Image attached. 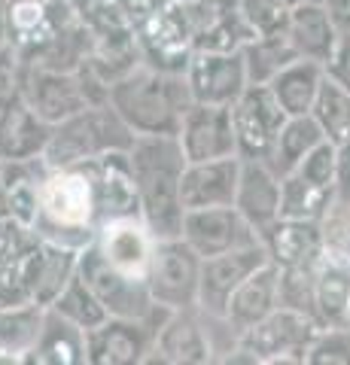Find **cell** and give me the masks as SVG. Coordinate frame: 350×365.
<instances>
[{
	"label": "cell",
	"mask_w": 350,
	"mask_h": 365,
	"mask_svg": "<svg viewBox=\"0 0 350 365\" xmlns=\"http://www.w3.org/2000/svg\"><path fill=\"white\" fill-rule=\"evenodd\" d=\"M326 79H332L338 88L350 91V31L341 34V40H338L332 58L326 61Z\"/></svg>",
	"instance_id": "obj_43"
},
{
	"label": "cell",
	"mask_w": 350,
	"mask_h": 365,
	"mask_svg": "<svg viewBox=\"0 0 350 365\" xmlns=\"http://www.w3.org/2000/svg\"><path fill=\"white\" fill-rule=\"evenodd\" d=\"M165 311L153 319L110 317L86 332V365H140L150 362L155 329Z\"/></svg>",
	"instance_id": "obj_13"
},
{
	"label": "cell",
	"mask_w": 350,
	"mask_h": 365,
	"mask_svg": "<svg viewBox=\"0 0 350 365\" xmlns=\"http://www.w3.org/2000/svg\"><path fill=\"white\" fill-rule=\"evenodd\" d=\"M180 237H183L201 259L232 253V250H241V247H250V244L262 241V235L247 222V216L235 207V204H225V207L186 210Z\"/></svg>",
	"instance_id": "obj_14"
},
{
	"label": "cell",
	"mask_w": 350,
	"mask_h": 365,
	"mask_svg": "<svg viewBox=\"0 0 350 365\" xmlns=\"http://www.w3.org/2000/svg\"><path fill=\"white\" fill-rule=\"evenodd\" d=\"M287 37L292 43V49L299 52V58L320 61L326 67L338 40H341V31H338L329 9L323 4H317V0H302L299 6L289 9Z\"/></svg>",
	"instance_id": "obj_25"
},
{
	"label": "cell",
	"mask_w": 350,
	"mask_h": 365,
	"mask_svg": "<svg viewBox=\"0 0 350 365\" xmlns=\"http://www.w3.org/2000/svg\"><path fill=\"white\" fill-rule=\"evenodd\" d=\"M183 4H189V0H183Z\"/></svg>",
	"instance_id": "obj_50"
},
{
	"label": "cell",
	"mask_w": 350,
	"mask_h": 365,
	"mask_svg": "<svg viewBox=\"0 0 350 365\" xmlns=\"http://www.w3.org/2000/svg\"><path fill=\"white\" fill-rule=\"evenodd\" d=\"M49 307L52 311H58L64 319L76 323L80 329H86V332L88 329H95V326H101L104 319H110V311L104 307V302H101L95 295V289L80 277V271H76V277L67 283L64 292Z\"/></svg>",
	"instance_id": "obj_36"
},
{
	"label": "cell",
	"mask_w": 350,
	"mask_h": 365,
	"mask_svg": "<svg viewBox=\"0 0 350 365\" xmlns=\"http://www.w3.org/2000/svg\"><path fill=\"white\" fill-rule=\"evenodd\" d=\"M235 207L247 216V222L259 235L280 216V174L271 168V162H262V158H244L241 162Z\"/></svg>",
	"instance_id": "obj_23"
},
{
	"label": "cell",
	"mask_w": 350,
	"mask_h": 365,
	"mask_svg": "<svg viewBox=\"0 0 350 365\" xmlns=\"http://www.w3.org/2000/svg\"><path fill=\"white\" fill-rule=\"evenodd\" d=\"M323 140H329V137L323 134L314 113H308V116H289L284 122V128H280L274 153H271V168H274L280 177L289 174V170H296L304 162V155H308L314 146H320Z\"/></svg>",
	"instance_id": "obj_31"
},
{
	"label": "cell",
	"mask_w": 350,
	"mask_h": 365,
	"mask_svg": "<svg viewBox=\"0 0 350 365\" xmlns=\"http://www.w3.org/2000/svg\"><path fill=\"white\" fill-rule=\"evenodd\" d=\"M80 277L95 289V295L110 317H128V319H153L162 307L153 304V295L146 280L131 277V274L113 268L110 262L101 256L95 244H86L80 250Z\"/></svg>",
	"instance_id": "obj_8"
},
{
	"label": "cell",
	"mask_w": 350,
	"mask_h": 365,
	"mask_svg": "<svg viewBox=\"0 0 350 365\" xmlns=\"http://www.w3.org/2000/svg\"><path fill=\"white\" fill-rule=\"evenodd\" d=\"M289 116L274 98L271 86L250 83L241 98L232 104V125H235V140H238L241 158H262L271 162V153L277 146L280 128Z\"/></svg>",
	"instance_id": "obj_9"
},
{
	"label": "cell",
	"mask_w": 350,
	"mask_h": 365,
	"mask_svg": "<svg viewBox=\"0 0 350 365\" xmlns=\"http://www.w3.org/2000/svg\"><path fill=\"white\" fill-rule=\"evenodd\" d=\"M180 4H183V0H180ZM183 6L189 16L195 52L198 49L238 52L244 43L253 40V34L241 16L238 0H189Z\"/></svg>",
	"instance_id": "obj_18"
},
{
	"label": "cell",
	"mask_w": 350,
	"mask_h": 365,
	"mask_svg": "<svg viewBox=\"0 0 350 365\" xmlns=\"http://www.w3.org/2000/svg\"><path fill=\"white\" fill-rule=\"evenodd\" d=\"M198 283H201V256L183 237H159L153 247L150 287L153 304L162 311H180V307H198Z\"/></svg>",
	"instance_id": "obj_7"
},
{
	"label": "cell",
	"mask_w": 350,
	"mask_h": 365,
	"mask_svg": "<svg viewBox=\"0 0 350 365\" xmlns=\"http://www.w3.org/2000/svg\"><path fill=\"white\" fill-rule=\"evenodd\" d=\"M21 98L49 125H58L76 116L80 110L92 107V98H88L80 71H58V67H43L28 61L25 73H21Z\"/></svg>",
	"instance_id": "obj_12"
},
{
	"label": "cell",
	"mask_w": 350,
	"mask_h": 365,
	"mask_svg": "<svg viewBox=\"0 0 350 365\" xmlns=\"http://www.w3.org/2000/svg\"><path fill=\"white\" fill-rule=\"evenodd\" d=\"M332 189L302 177L299 170H289L287 177H280V216L323 222L332 210Z\"/></svg>",
	"instance_id": "obj_32"
},
{
	"label": "cell",
	"mask_w": 350,
	"mask_h": 365,
	"mask_svg": "<svg viewBox=\"0 0 350 365\" xmlns=\"http://www.w3.org/2000/svg\"><path fill=\"white\" fill-rule=\"evenodd\" d=\"M134 143V131L119 119L110 104H92L76 116L52 125V137L43 153L49 168L83 165L104 153H128Z\"/></svg>",
	"instance_id": "obj_5"
},
{
	"label": "cell",
	"mask_w": 350,
	"mask_h": 365,
	"mask_svg": "<svg viewBox=\"0 0 350 365\" xmlns=\"http://www.w3.org/2000/svg\"><path fill=\"white\" fill-rule=\"evenodd\" d=\"M40 237L34 235V228L19 222L16 216H0V265L13 262L16 256H21L28 247H34Z\"/></svg>",
	"instance_id": "obj_40"
},
{
	"label": "cell",
	"mask_w": 350,
	"mask_h": 365,
	"mask_svg": "<svg viewBox=\"0 0 350 365\" xmlns=\"http://www.w3.org/2000/svg\"><path fill=\"white\" fill-rule=\"evenodd\" d=\"M0 216H9V204H6V192L0 186Z\"/></svg>",
	"instance_id": "obj_47"
},
{
	"label": "cell",
	"mask_w": 350,
	"mask_h": 365,
	"mask_svg": "<svg viewBox=\"0 0 350 365\" xmlns=\"http://www.w3.org/2000/svg\"><path fill=\"white\" fill-rule=\"evenodd\" d=\"M323 6L329 9V16L338 25V31L347 34L350 31V0H323Z\"/></svg>",
	"instance_id": "obj_45"
},
{
	"label": "cell",
	"mask_w": 350,
	"mask_h": 365,
	"mask_svg": "<svg viewBox=\"0 0 350 365\" xmlns=\"http://www.w3.org/2000/svg\"><path fill=\"white\" fill-rule=\"evenodd\" d=\"M284 4H287V6L292 9V6H299V4H302V0H284Z\"/></svg>",
	"instance_id": "obj_48"
},
{
	"label": "cell",
	"mask_w": 350,
	"mask_h": 365,
	"mask_svg": "<svg viewBox=\"0 0 350 365\" xmlns=\"http://www.w3.org/2000/svg\"><path fill=\"white\" fill-rule=\"evenodd\" d=\"M76 21L80 19L67 0H6L9 46L21 55V61L37 58Z\"/></svg>",
	"instance_id": "obj_10"
},
{
	"label": "cell",
	"mask_w": 350,
	"mask_h": 365,
	"mask_svg": "<svg viewBox=\"0 0 350 365\" xmlns=\"http://www.w3.org/2000/svg\"><path fill=\"white\" fill-rule=\"evenodd\" d=\"M302 365H350V329L323 326L304 350Z\"/></svg>",
	"instance_id": "obj_38"
},
{
	"label": "cell",
	"mask_w": 350,
	"mask_h": 365,
	"mask_svg": "<svg viewBox=\"0 0 350 365\" xmlns=\"http://www.w3.org/2000/svg\"><path fill=\"white\" fill-rule=\"evenodd\" d=\"M49 137L52 125L43 122L21 95L0 110V158H43Z\"/></svg>",
	"instance_id": "obj_26"
},
{
	"label": "cell",
	"mask_w": 350,
	"mask_h": 365,
	"mask_svg": "<svg viewBox=\"0 0 350 365\" xmlns=\"http://www.w3.org/2000/svg\"><path fill=\"white\" fill-rule=\"evenodd\" d=\"M262 244L268 250V259L280 271L314 268L326 253V232L323 222L277 216L262 232Z\"/></svg>",
	"instance_id": "obj_20"
},
{
	"label": "cell",
	"mask_w": 350,
	"mask_h": 365,
	"mask_svg": "<svg viewBox=\"0 0 350 365\" xmlns=\"http://www.w3.org/2000/svg\"><path fill=\"white\" fill-rule=\"evenodd\" d=\"M98 198L86 165L49 168L40 180V216L34 222L40 241L86 247L98 235Z\"/></svg>",
	"instance_id": "obj_3"
},
{
	"label": "cell",
	"mask_w": 350,
	"mask_h": 365,
	"mask_svg": "<svg viewBox=\"0 0 350 365\" xmlns=\"http://www.w3.org/2000/svg\"><path fill=\"white\" fill-rule=\"evenodd\" d=\"M268 259L265 244H250L232 253H220L201 259V283H198V307L207 317H222L232 292L250 277L256 268H262Z\"/></svg>",
	"instance_id": "obj_15"
},
{
	"label": "cell",
	"mask_w": 350,
	"mask_h": 365,
	"mask_svg": "<svg viewBox=\"0 0 350 365\" xmlns=\"http://www.w3.org/2000/svg\"><path fill=\"white\" fill-rule=\"evenodd\" d=\"M314 116H317L323 134L335 146L350 143V91L338 88L332 79H326L317 107H314Z\"/></svg>",
	"instance_id": "obj_37"
},
{
	"label": "cell",
	"mask_w": 350,
	"mask_h": 365,
	"mask_svg": "<svg viewBox=\"0 0 350 365\" xmlns=\"http://www.w3.org/2000/svg\"><path fill=\"white\" fill-rule=\"evenodd\" d=\"M92 244L101 250V256H104L113 268L146 280L150 262H153L155 235L150 232V225L143 222V216H119V220L101 222Z\"/></svg>",
	"instance_id": "obj_19"
},
{
	"label": "cell",
	"mask_w": 350,
	"mask_h": 365,
	"mask_svg": "<svg viewBox=\"0 0 350 365\" xmlns=\"http://www.w3.org/2000/svg\"><path fill=\"white\" fill-rule=\"evenodd\" d=\"M180 150L186 162H210V158L238 155V140H235L232 107L220 104H192L186 110L177 131Z\"/></svg>",
	"instance_id": "obj_17"
},
{
	"label": "cell",
	"mask_w": 350,
	"mask_h": 365,
	"mask_svg": "<svg viewBox=\"0 0 350 365\" xmlns=\"http://www.w3.org/2000/svg\"><path fill=\"white\" fill-rule=\"evenodd\" d=\"M107 104L134 131V137L177 134L186 110L195 104L186 83V73L159 71L140 61L128 73L110 83Z\"/></svg>",
	"instance_id": "obj_2"
},
{
	"label": "cell",
	"mask_w": 350,
	"mask_h": 365,
	"mask_svg": "<svg viewBox=\"0 0 350 365\" xmlns=\"http://www.w3.org/2000/svg\"><path fill=\"white\" fill-rule=\"evenodd\" d=\"M138 46H140V58L146 64L171 73H186L192 55H195V40H192L186 6L180 0H171L159 13L143 19L138 25Z\"/></svg>",
	"instance_id": "obj_11"
},
{
	"label": "cell",
	"mask_w": 350,
	"mask_h": 365,
	"mask_svg": "<svg viewBox=\"0 0 350 365\" xmlns=\"http://www.w3.org/2000/svg\"><path fill=\"white\" fill-rule=\"evenodd\" d=\"M241 55L247 64V76H250V83H256V86H268L287 64L299 58V52L292 49L287 31L253 37L250 43L241 46Z\"/></svg>",
	"instance_id": "obj_34"
},
{
	"label": "cell",
	"mask_w": 350,
	"mask_h": 365,
	"mask_svg": "<svg viewBox=\"0 0 350 365\" xmlns=\"http://www.w3.org/2000/svg\"><path fill=\"white\" fill-rule=\"evenodd\" d=\"M332 220L350 222V143L338 146V165H335V195H332Z\"/></svg>",
	"instance_id": "obj_42"
},
{
	"label": "cell",
	"mask_w": 350,
	"mask_h": 365,
	"mask_svg": "<svg viewBox=\"0 0 350 365\" xmlns=\"http://www.w3.org/2000/svg\"><path fill=\"white\" fill-rule=\"evenodd\" d=\"M235 344H238V335L222 317H207L201 307H180V311L162 314L150 362L207 365L220 362Z\"/></svg>",
	"instance_id": "obj_4"
},
{
	"label": "cell",
	"mask_w": 350,
	"mask_h": 365,
	"mask_svg": "<svg viewBox=\"0 0 350 365\" xmlns=\"http://www.w3.org/2000/svg\"><path fill=\"white\" fill-rule=\"evenodd\" d=\"M326 83V67L320 61L296 58L287 64L274 79H271V91L280 101L287 116H308L317 107V98Z\"/></svg>",
	"instance_id": "obj_28"
},
{
	"label": "cell",
	"mask_w": 350,
	"mask_h": 365,
	"mask_svg": "<svg viewBox=\"0 0 350 365\" xmlns=\"http://www.w3.org/2000/svg\"><path fill=\"white\" fill-rule=\"evenodd\" d=\"M83 165L88 168V177L95 182L98 222L119 220V216H140L138 186H134L128 153H104Z\"/></svg>",
	"instance_id": "obj_21"
},
{
	"label": "cell",
	"mask_w": 350,
	"mask_h": 365,
	"mask_svg": "<svg viewBox=\"0 0 350 365\" xmlns=\"http://www.w3.org/2000/svg\"><path fill=\"white\" fill-rule=\"evenodd\" d=\"M110 4L116 6L134 28H138L143 19H150L153 13H159V9H162L165 4H171V0H110Z\"/></svg>",
	"instance_id": "obj_44"
},
{
	"label": "cell",
	"mask_w": 350,
	"mask_h": 365,
	"mask_svg": "<svg viewBox=\"0 0 350 365\" xmlns=\"http://www.w3.org/2000/svg\"><path fill=\"white\" fill-rule=\"evenodd\" d=\"M76 271H80V247L43 241L40 274H37V304L49 307L64 292L67 283L76 277Z\"/></svg>",
	"instance_id": "obj_33"
},
{
	"label": "cell",
	"mask_w": 350,
	"mask_h": 365,
	"mask_svg": "<svg viewBox=\"0 0 350 365\" xmlns=\"http://www.w3.org/2000/svg\"><path fill=\"white\" fill-rule=\"evenodd\" d=\"M21 73H25L21 55L13 46H4L0 49V110L21 95Z\"/></svg>",
	"instance_id": "obj_41"
},
{
	"label": "cell",
	"mask_w": 350,
	"mask_h": 365,
	"mask_svg": "<svg viewBox=\"0 0 350 365\" xmlns=\"http://www.w3.org/2000/svg\"><path fill=\"white\" fill-rule=\"evenodd\" d=\"M241 155L210 158V162H186L183 182H180V198L186 210L198 207H225L235 204L241 180Z\"/></svg>",
	"instance_id": "obj_22"
},
{
	"label": "cell",
	"mask_w": 350,
	"mask_h": 365,
	"mask_svg": "<svg viewBox=\"0 0 350 365\" xmlns=\"http://www.w3.org/2000/svg\"><path fill=\"white\" fill-rule=\"evenodd\" d=\"M43 317H46V307L40 304L4 307L0 311V362H28V353L40 338Z\"/></svg>",
	"instance_id": "obj_30"
},
{
	"label": "cell",
	"mask_w": 350,
	"mask_h": 365,
	"mask_svg": "<svg viewBox=\"0 0 350 365\" xmlns=\"http://www.w3.org/2000/svg\"><path fill=\"white\" fill-rule=\"evenodd\" d=\"M350 314V256L326 250L314 274V317L323 326H347Z\"/></svg>",
	"instance_id": "obj_27"
},
{
	"label": "cell",
	"mask_w": 350,
	"mask_h": 365,
	"mask_svg": "<svg viewBox=\"0 0 350 365\" xmlns=\"http://www.w3.org/2000/svg\"><path fill=\"white\" fill-rule=\"evenodd\" d=\"M28 362L37 365H86V329H80L71 319H64L58 311L46 307L43 329L34 350L28 353Z\"/></svg>",
	"instance_id": "obj_29"
},
{
	"label": "cell",
	"mask_w": 350,
	"mask_h": 365,
	"mask_svg": "<svg viewBox=\"0 0 350 365\" xmlns=\"http://www.w3.org/2000/svg\"><path fill=\"white\" fill-rule=\"evenodd\" d=\"M134 186H138L140 216L150 225V232L159 237H177L183 232V198H180V182H183L186 155L180 150L177 134L159 137H134L128 150Z\"/></svg>",
	"instance_id": "obj_1"
},
{
	"label": "cell",
	"mask_w": 350,
	"mask_h": 365,
	"mask_svg": "<svg viewBox=\"0 0 350 365\" xmlns=\"http://www.w3.org/2000/svg\"><path fill=\"white\" fill-rule=\"evenodd\" d=\"M9 46V25H6V0H0V49Z\"/></svg>",
	"instance_id": "obj_46"
},
{
	"label": "cell",
	"mask_w": 350,
	"mask_h": 365,
	"mask_svg": "<svg viewBox=\"0 0 350 365\" xmlns=\"http://www.w3.org/2000/svg\"><path fill=\"white\" fill-rule=\"evenodd\" d=\"M186 83L192 91V101H198V104L232 107L241 98V91L250 86V76H247L241 49L238 52L198 49L186 67Z\"/></svg>",
	"instance_id": "obj_16"
},
{
	"label": "cell",
	"mask_w": 350,
	"mask_h": 365,
	"mask_svg": "<svg viewBox=\"0 0 350 365\" xmlns=\"http://www.w3.org/2000/svg\"><path fill=\"white\" fill-rule=\"evenodd\" d=\"M238 4H241V16H244L253 37L287 31L289 6L284 0H238Z\"/></svg>",
	"instance_id": "obj_39"
},
{
	"label": "cell",
	"mask_w": 350,
	"mask_h": 365,
	"mask_svg": "<svg viewBox=\"0 0 350 365\" xmlns=\"http://www.w3.org/2000/svg\"><path fill=\"white\" fill-rule=\"evenodd\" d=\"M277 304H280V268L274 262H265L262 268H256L250 277L232 292L222 319L229 323L232 332L241 338V332L256 326L259 319H265Z\"/></svg>",
	"instance_id": "obj_24"
},
{
	"label": "cell",
	"mask_w": 350,
	"mask_h": 365,
	"mask_svg": "<svg viewBox=\"0 0 350 365\" xmlns=\"http://www.w3.org/2000/svg\"><path fill=\"white\" fill-rule=\"evenodd\" d=\"M40 250L43 241L28 247L13 262L0 265V311L4 307L37 304V274H40Z\"/></svg>",
	"instance_id": "obj_35"
},
{
	"label": "cell",
	"mask_w": 350,
	"mask_h": 365,
	"mask_svg": "<svg viewBox=\"0 0 350 365\" xmlns=\"http://www.w3.org/2000/svg\"><path fill=\"white\" fill-rule=\"evenodd\" d=\"M347 329H350V314H347Z\"/></svg>",
	"instance_id": "obj_49"
},
{
	"label": "cell",
	"mask_w": 350,
	"mask_h": 365,
	"mask_svg": "<svg viewBox=\"0 0 350 365\" xmlns=\"http://www.w3.org/2000/svg\"><path fill=\"white\" fill-rule=\"evenodd\" d=\"M323 329L314 314L292 304H277L265 319H259L241 332L220 362H250V365H277V362H304V350Z\"/></svg>",
	"instance_id": "obj_6"
}]
</instances>
